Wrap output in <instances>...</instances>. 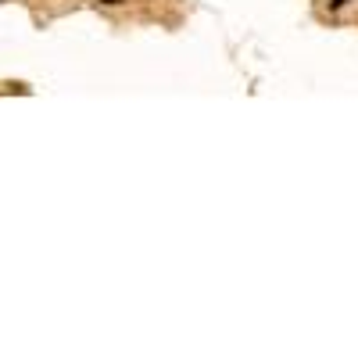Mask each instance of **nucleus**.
I'll return each mask as SVG.
<instances>
[{
	"instance_id": "obj_1",
	"label": "nucleus",
	"mask_w": 358,
	"mask_h": 358,
	"mask_svg": "<svg viewBox=\"0 0 358 358\" xmlns=\"http://www.w3.org/2000/svg\"><path fill=\"white\" fill-rule=\"evenodd\" d=\"M330 4H334V8H341V4H348V0H330Z\"/></svg>"
},
{
	"instance_id": "obj_2",
	"label": "nucleus",
	"mask_w": 358,
	"mask_h": 358,
	"mask_svg": "<svg viewBox=\"0 0 358 358\" xmlns=\"http://www.w3.org/2000/svg\"><path fill=\"white\" fill-rule=\"evenodd\" d=\"M104 4H122V0H104Z\"/></svg>"
}]
</instances>
